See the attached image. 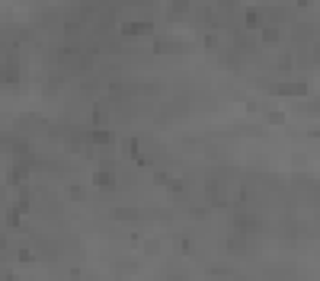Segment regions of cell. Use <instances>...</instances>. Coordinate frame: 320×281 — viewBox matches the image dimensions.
<instances>
[{
  "label": "cell",
  "instance_id": "cell-3",
  "mask_svg": "<svg viewBox=\"0 0 320 281\" xmlns=\"http://www.w3.org/2000/svg\"><path fill=\"white\" fill-rule=\"evenodd\" d=\"M263 39H266V42H279V39H282V32H279L275 26H266V29H263Z\"/></svg>",
  "mask_w": 320,
  "mask_h": 281
},
{
  "label": "cell",
  "instance_id": "cell-5",
  "mask_svg": "<svg viewBox=\"0 0 320 281\" xmlns=\"http://www.w3.org/2000/svg\"><path fill=\"white\" fill-rule=\"evenodd\" d=\"M167 281H186V278H183V275H170V278H167Z\"/></svg>",
  "mask_w": 320,
  "mask_h": 281
},
{
  "label": "cell",
  "instance_id": "cell-2",
  "mask_svg": "<svg viewBox=\"0 0 320 281\" xmlns=\"http://www.w3.org/2000/svg\"><path fill=\"white\" fill-rule=\"evenodd\" d=\"M93 182H96V186H102V188H109L112 182H116V176H112V169H102V173L93 176Z\"/></svg>",
  "mask_w": 320,
  "mask_h": 281
},
{
  "label": "cell",
  "instance_id": "cell-1",
  "mask_svg": "<svg viewBox=\"0 0 320 281\" xmlns=\"http://www.w3.org/2000/svg\"><path fill=\"white\" fill-rule=\"evenodd\" d=\"M122 35L125 39H131V35H150V23H125Z\"/></svg>",
  "mask_w": 320,
  "mask_h": 281
},
{
  "label": "cell",
  "instance_id": "cell-4",
  "mask_svg": "<svg viewBox=\"0 0 320 281\" xmlns=\"http://www.w3.org/2000/svg\"><path fill=\"white\" fill-rule=\"evenodd\" d=\"M246 26H263V16H259V10H250V13H246Z\"/></svg>",
  "mask_w": 320,
  "mask_h": 281
}]
</instances>
